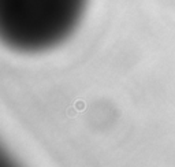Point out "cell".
Segmentation results:
<instances>
[{
	"instance_id": "obj_1",
	"label": "cell",
	"mask_w": 175,
	"mask_h": 167,
	"mask_svg": "<svg viewBox=\"0 0 175 167\" xmlns=\"http://www.w3.org/2000/svg\"><path fill=\"white\" fill-rule=\"evenodd\" d=\"M88 0H0V36L18 52H42L71 36Z\"/></svg>"
}]
</instances>
